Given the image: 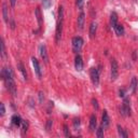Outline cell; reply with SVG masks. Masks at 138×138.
Wrapping results in <instances>:
<instances>
[{"label":"cell","instance_id":"cell-24","mask_svg":"<svg viewBox=\"0 0 138 138\" xmlns=\"http://www.w3.org/2000/svg\"><path fill=\"white\" fill-rule=\"evenodd\" d=\"M80 119L79 118H76V119L74 120V128H75V131H78V129L80 128Z\"/></svg>","mask_w":138,"mask_h":138},{"label":"cell","instance_id":"cell-2","mask_svg":"<svg viewBox=\"0 0 138 138\" xmlns=\"http://www.w3.org/2000/svg\"><path fill=\"white\" fill-rule=\"evenodd\" d=\"M63 25H64V8H63V6H59L58 7V12H57L56 30H55V41H56L57 44L60 42V39H62Z\"/></svg>","mask_w":138,"mask_h":138},{"label":"cell","instance_id":"cell-10","mask_svg":"<svg viewBox=\"0 0 138 138\" xmlns=\"http://www.w3.org/2000/svg\"><path fill=\"white\" fill-rule=\"evenodd\" d=\"M40 55L42 57V60L44 62V64H49V56H48V52H47V48L44 44H41L40 47Z\"/></svg>","mask_w":138,"mask_h":138},{"label":"cell","instance_id":"cell-28","mask_svg":"<svg viewBox=\"0 0 138 138\" xmlns=\"http://www.w3.org/2000/svg\"><path fill=\"white\" fill-rule=\"evenodd\" d=\"M92 106L94 107L95 110H98V101L96 98H92Z\"/></svg>","mask_w":138,"mask_h":138},{"label":"cell","instance_id":"cell-16","mask_svg":"<svg viewBox=\"0 0 138 138\" xmlns=\"http://www.w3.org/2000/svg\"><path fill=\"white\" fill-rule=\"evenodd\" d=\"M35 15L36 17H37V22H38V25L39 27H41L42 25V14H41V10H40V8H36L35 10Z\"/></svg>","mask_w":138,"mask_h":138},{"label":"cell","instance_id":"cell-27","mask_svg":"<svg viewBox=\"0 0 138 138\" xmlns=\"http://www.w3.org/2000/svg\"><path fill=\"white\" fill-rule=\"evenodd\" d=\"M63 128H64V135L66 136V137H69V136H70V131H69V127L67 126L66 124H64Z\"/></svg>","mask_w":138,"mask_h":138},{"label":"cell","instance_id":"cell-29","mask_svg":"<svg viewBox=\"0 0 138 138\" xmlns=\"http://www.w3.org/2000/svg\"><path fill=\"white\" fill-rule=\"evenodd\" d=\"M38 97H39V103L40 104H42L43 103V100H44V94H43V92L42 91H40L38 93Z\"/></svg>","mask_w":138,"mask_h":138},{"label":"cell","instance_id":"cell-15","mask_svg":"<svg viewBox=\"0 0 138 138\" xmlns=\"http://www.w3.org/2000/svg\"><path fill=\"white\" fill-rule=\"evenodd\" d=\"M12 124L15 125V126H21L22 125V122H23V120H22V118L19 117L18 114H14L13 117H12Z\"/></svg>","mask_w":138,"mask_h":138},{"label":"cell","instance_id":"cell-11","mask_svg":"<svg viewBox=\"0 0 138 138\" xmlns=\"http://www.w3.org/2000/svg\"><path fill=\"white\" fill-rule=\"evenodd\" d=\"M9 9H8V5L7 2H3L2 3V17H3V21H5V23H9L10 19H9Z\"/></svg>","mask_w":138,"mask_h":138},{"label":"cell","instance_id":"cell-35","mask_svg":"<svg viewBox=\"0 0 138 138\" xmlns=\"http://www.w3.org/2000/svg\"><path fill=\"white\" fill-rule=\"evenodd\" d=\"M132 57H133V60H134V62H136V60H137V51H134V52H133Z\"/></svg>","mask_w":138,"mask_h":138},{"label":"cell","instance_id":"cell-4","mask_svg":"<svg viewBox=\"0 0 138 138\" xmlns=\"http://www.w3.org/2000/svg\"><path fill=\"white\" fill-rule=\"evenodd\" d=\"M120 113L122 117H126L131 114V101L128 98H125L123 100L122 106L120 107Z\"/></svg>","mask_w":138,"mask_h":138},{"label":"cell","instance_id":"cell-3","mask_svg":"<svg viewBox=\"0 0 138 138\" xmlns=\"http://www.w3.org/2000/svg\"><path fill=\"white\" fill-rule=\"evenodd\" d=\"M83 43H84V41L80 36H77V37L72 38V50H74L76 54H78L81 51V49L83 47Z\"/></svg>","mask_w":138,"mask_h":138},{"label":"cell","instance_id":"cell-33","mask_svg":"<svg viewBox=\"0 0 138 138\" xmlns=\"http://www.w3.org/2000/svg\"><path fill=\"white\" fill-rule=\"evenodd\" d=\"M51 108H53V101H49V107H48V113H51Z\"/></svg>","mask_w":138,"mask_h":138},{"label":"cell","instance_id":"cell-30","mask_svg":"<svg viewBox=\"0 0 138 138\" xmlns=\"http://www.w3.org/2000/svg\"><path fill=\"white\" fill-rule=\"evenodd\" d=\"M76 6L78 7L80 10H82V8H83V0H76Z\"/></svg>","mask_w":138,"mask_h":138},{"label":"cell","instance_id":"cell-7","mask_svg":"<svg viewBox=\"0 0 138 138\" xmlns=\"http://www.w3.org/2000/svg\"><path fill=\"white\" fill-rule=\"evenodd\" d=\"M109 125H110V119H109L108 112H107V110H104L103 116H101V126L104 128H108Z\"/></svg>","mask_w":138,"mask_h":138},{"label":"cell","instance_id":"cell-18","mask_svg":"<svg viewBox=\"0 0 138 138\" xmlns=\"http://www.w3.org/2000/svg\"><path fill=\"white\" fill-rule=\"evenodd\" d=\"M131 90L133 93H136L137 92V87H138V81H137V78L136 77H133L132 79V82H131Z\"/></svg>","mask_w":138,"mask_h":138},{"label":"cell","instance_id":"cell-8","mask_svg":"<svg viewBox=\"0 0 138 138\" xmlns=\"http://www.w3.org/2000/svg\"><path fill=\"white\" fill-rule=\"evenodd\" d=\"M31 60H32V65H34V68H35V71H36V75L39 79H41L42 77V72H41V68H40V64L38 62V59L36 57H31Z\"/></svg>","mask_w":138,"mask_h":138},{"label":"cell","instance_id":"cell-1","mask_svg":"<svg viewBox=\"0 0 138 138\" xmlns=\"http://www.w3.org/2000/svg\"><path fill=\"white\" fill-rule=\"evenodd\" d=\"M1 78L5 81L7 90L9 91L14 97L17 96V91H16V85L13 79V74L10 68H2L1 70Z\"/></svg>","mask_w":138,"mask_h":138},{"label":"cell","instance_id":"cell-12","mask_svg":"<svg viewBox=\"0 0 138 138\" xmlns=\"http://www.w3.org/2000/svg\"><path fill=\"white\" fill-rule=\"evenodd\" d=\"M97 129V118L95 114H92L90 117V131L95 132Z\"/></svg>","mask_w":138,"mask_h":138},{"label":"cell","instance_id":"cell-36","mask_svg":"<svg viewBox=\"0 0 138 138\" xmlns=\"http://www.w3.org/2000/svg\"><path fill=\"white\" fill-rule=\"evenodd\" d=\"M10 1V5H11V7L12 8H14L15 7V5H16V0H9Z\"/></svg>","mask_w":138,"mask_h":138},{"label":"cell","instance_id":"cell-9","mask_svg":"<svg viewBox=\"0 0 138 138\" xmlns=\"http://www.w3.org/2000/svg\"><path fill=\"white\" fill-rule=\"evenodd\" d=\"M75 68L78 71H81L83 69V60H82V56H81L80 54H77L76 55V58H75Z\"/></svg>","mask_w":138,"mask_h":138},{"label":"cell","instance_id":"cell-13","mask_svg":"<svg viewBox=\"0 0 138 138\" xmlns=\"http://www.w3.org/2000/svg\"><path fill=\"white\" fill-rule=\"evenodd\" d=\"M84 22H85V14L84 12H81L78 16V19H77V23H78V28L79 30H82L84 27Z\"/></svg>","mask_w":138,"mask_h":138},{"label":"cell","instance_id":"cell-23","mask_svg":"<svg viewBox=\"0 0 138 138\" xmlns=\"http://www.w3.org/2000/svg\"><path fill=\"white\" fill-rule=\"evenodd\" d=\"M96 136L98 138L104 137V127L103 126H100V127H98L96 129Z\"/></svg>","mask_w":138,"mask_h":138},{"label":"cell","instance_id":"cell-19","mask_svg":"<svg viewBox=\"0 0 138 138\" xmlns=\"http://www.w3.org/2000/svg\"><path fill=\"white\" fill-rule=\"evenodd\" d=\"M114 31L118 36H123L124 35V27L123 25H121V24H117L116 27H114Z\"/></svg>","mask_w":138,"mask_h":138},{"label":"cell","instance_id":"cell-6","mask_svg":"<svg viewBox=\"0 0 138 138\" xmlns=\"http://www.w3.org/2000/svg\"><path fill=\"white\" fill-rule=\"evenodd\" d=\"M110 67H111V80L114 81L119 77V65H118V62L114 58L110 60Z\"/></svg>","mask_w":138,"mask_h":138},{"label":"cell","instance_id":"cell-25","mask_svg":"<svg viewBox=\"0 0 138 138\" xmlns=\"http://www.w3.org/2000/svg\"><path fill=\"white\" fill-rule=\"evenodd\" d=\"M1 57L6 58V47H5V41L1 38Z\"/></svg>","mask_w":138,"mask_h":138},{"label":"cell","instance_id":"cell-26","mask_svg":"<svg viewBox=\"0 0 138 138\" xmlns=\"http://www.w3.org/2000/svg\"><path fill=\"white\" fill-rule=\"evenodd\" d=\"M22 129H23V134H25L27 132V129H28V122L26 120H23V122H22Z\"/></svg>","mask_w":138,"mask_h":138},{"label":"cell","instance_id":"cell-32","mask_svg":"<svg viewBox=\"0 0 138 138\" xmlns=\"http://www.w3.org/2000/svg\"><path fill=\"white\" fill-rule=\"evenodd\" d=\"M10 27H11V29H14L15 28V23H14L13 18H10Z\"/></svg>","mask_w":138,"mask_h":138},{"label":"cell","instance_id":"cell-31","mask_svg":"<svg viewBox=\"0 0 138 138\" xmlns=\"http://www.w3.org/2000/svg\"><path fill=\"white\" fill-rule=\"evenodd\" d=\"M0 108H1V113H0V116L3 117L5 116V113H6V109H5V105H3L2 103L0 104Z\"/></svg>","mask_w":138,"mask_h":138},{"label":"cell","instance_id":"cell-34","mask_svg":"<svg viewBox=\"0 0 138 138\" xmlns=\"http://www.w3.org/2000/svg\"><path fill=\"white\" fill-rule=\"evenodd\" d=\"M119 96L120 97H124L125 96V90H124V88H121V90L119 91Z\"/></svg>","mask_w":138,"mask_h":138},{"label":"cell","instance_id":"cell-21","mask_svg":"<svg viewBox=\"0 0 138 138\" xmlns=\"http://www.w3.org/2000/svg\"><path fill=\"white\" fill-rule=\"evenodd\" d=\"M117 128H118V134H119V136L120 137H123V138H126L128 135H127V133L125 132V129H123L122 128V126L121 125H118L117 126Z\"/></svg>","mask_w":138,"mask_h":138},{"label":"cell","instance_id":"cell-14","mask_svg":"<svg viewBox=\"0 0 138 138\" xmlns=\"http://www.w3.org/2000/svg\"><path fill=\"white\" fill-rule=\"evenodd\" d=\"M96 31H97V23L93 21L91 23V25H90V30H88V34H90V38L91 39H94L95 38Z\"/></svg>","mask_w":138,"mask_h":138},{"label":"cell","instance_id":"cell-20","mask_svg":"<svg viewBox=\"0 0 138 138\" xmlns=\"http://www.w3.org/2000/svg\"><path fill=\"white\" fill-rule=\"evenodd\" d=\"M110 24H111V26L114 28L116 25L118 24V15L116 12H112V13L110 14Z\"/></svg>","mask_w":138,"mask_h":138},{"label":"cell","instance_id":"cell-17","mask_svg":"<svg viewBox=\"0 0 138 138\" xmlns=\"http://www.w3.org/2000/svg\"><path fill=\"white\" fill-rule=\"evenodd\" d=\"M17 68H18V70L22 72V76H23V78H24V80H28V75H27V72H26V69H25V67H24V65L22 64V63H18L17 64Z\"/></svg>","mask_w":138,"mask_h":138},{"label":"cell","instance_id":"cell-22","mask_svg":"<svg viewBox=\"0 0 138 138\" xmlns=\"http://www.w3.org/2000/svg\"><path fill=\"white\" fill-rule=\"evenodd\" d=\"M52 125H53V120H52V119H48L47 123H45V129H47L48 132H50V131H51Z\"/></svg>","mask_w":138,"mask_h":138},{"label":"cell","instance_id":"cell-5","mask_svg":"<svg viewBox=\"0 0 138 138\" xmlns=\"http://www.w3.org/2000/svg\"><path fill=\"white\" fill-rule=\"evenodd\" d=\"M99 70L98 68L96 67H93L90 69V77H91V80L93 84L95 85V86H98L99 85Z\"/></svg>","mask_w":138,"mask_h":138}]
</instances>
